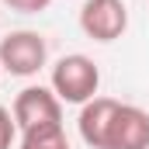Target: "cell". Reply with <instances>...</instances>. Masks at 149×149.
<instances>
[{
	"label": "cell",
	"instance_id": "8992f818",
	"mask_svg": "<svg viewBox=\"0 0 149 149\" xmlns=\"http://www.w3.org/2000/svg\"><path fill=\"white\" fill-rule=\"evenodd\" d=\"M121 101L114 97H94L80 108V118H76V128H80V139L90 149H104L108 142V128H111V118L118 111Z\"/></svg>",
	"mask_w": 149,
	"mask_h": 149
},
{
	"label": "cell",
	"instance_id": "5b68a950",
	"mask_svg": "<svg viewBox=\"0 0 149 149\" xmlns=\"http://www.w3.org/2000/svg\"><path fill=\"white\" fill-rule=\"evenodd\" d=\"M104 149H149V111L139 104H118Z\"/></svg>",
	"mask_w": 149,
	"mask_h": 149
},
{
	"label": "cell",
	"instance_id": "9c48e42d",
	"mask_svg": "<svg viewBox=\"0 0 149 149\" xmlns=\"http://www.w3.org/2000/svg\"><path fill=\"white\" fill-rule=\"evenodd\" d=\"M3 3L17 14H42V10L52 7V0H3Z\"/></svg>",
	"mask_w": 149,
	"mask_h": 149
},
{
	"label": "cell",
	"instance_id": "ba28073f",
	"mask_svg": "<svg viewBox=\"0 0 149 149\" xmlns=\"http://www.w3.org/2000/svg\"><path fill=\"white\" fill-rule=\"evenodd\" d=\"M17 139V125H14V114L0 104V149H10Z\"/></svg>",
	"mask_w": 149,
	"mask_h": 149
},
{
	"label": "cell",
	"instance_id": "7a4b0ae2",
	"mask_svg": "<svg viewBox=\"0 0 149 149\" xmlns=\"http://www.w3.org/2000/svg\"><path fill=\"white\" fill-rule=\"evenodd\" d=\"M49 63V42L38 31H7L0 38V70L10 76H35Z\"/></svg>",
	"mask_w": 149,
	"mask_h": 149
},
{
	"label": "cell",
	"instance_id": "277c9868",
	"mask_svg": "<svg viewBox=\"0 0 149 149\" xmlns=\"http://www.w3.org/2000/svg\"><path fill=\"white\" fill-rule=\"evenodd\" d=\"M128 28V7L125 0H83L80 7V31L101 45L118 42Z\"/></svg>",
	"mask_w": 149,
	"mask_h": 149
},
{
	"label": "cell",
	"instance_id": "6da1fadb",
	"mask_svg": "<svg viewBox=\"0 0 149 149\" xmlns=\"http://www.w3.org/2000/svg\"><path fill=\"white\" fill-rule=\"evenodd\" d=\"M49 87L52 94L63 101V104H87L97 97V87H101V70L90 56L83 52H70L63 59H56L52 73H49Z\"/></svg>",
	"mask_w": 149,
	"mask_h": 149
},
{
	"label": "cell",
	"instance_id": "52a82bcc",
	"mask_svg": "<svg viewBox=\"0 0 149 149\" xmlns=\"http://www.w3.org/2000/svg\"><path fill=\"white\" fill-rule=\"evenodd\" d=\"M21 149H70V139L63 125H49L35 132H21Z\"/></svg>",
	"mask_w": 149,
	"mask_h": 149
},
{
	"label": "cell",
	"instance_id": "3957f363",
	"mask_svg": "<svg viewBox=\"0 0 149 149\" xmlns=\"http://www.w3.org/2000/svg\"><path fill=\"white\" fill-rule=\"evenodd\" d=\"M14 125L17 132H35V128H49V125H63V101L52 94V87L31 83L14 97Z\"/></svg>",
	"mask_w": 149,
	"mask_h": 149
}]
</instances>
